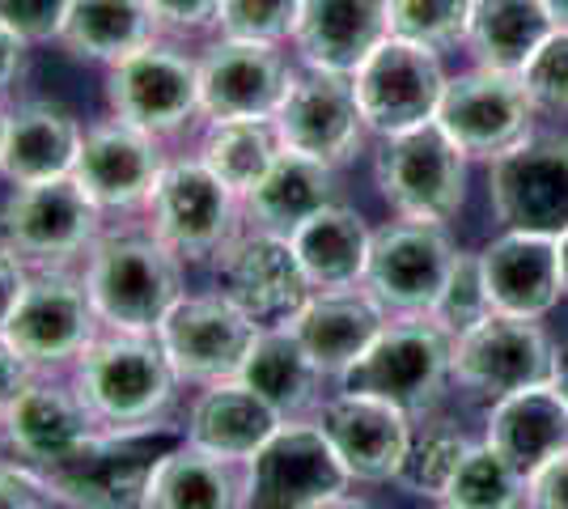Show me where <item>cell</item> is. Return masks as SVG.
<instances>
[{
    "label": "cell",
    "instance_id": "obj_44",
    "mask_svg": "<svg viewBox=\"0 0 568 509\" xmlns=\"http://www.w3.org/2000/svg\"><path fill=\"white\" fill-rule=\"evenodd\" d=\"M0 509H60L48 476L22 459H0Z\"/></svg>",
    "mask_w": 568,
    "mask_h": 509
},
{
    "label": "cell",
    "instance_id": "obj_47",
    "mask_svg": "<svg viewBox=\"0 0 568 509\" xmlns=\"http://www.w3.org/2000/svg\"><path fill=\"white\" fill-rule=\"evenodd\" d=\"M26 281H30V264L9 243H0V332H4V323L13 318L18 302H22Z\"/></svg>",
    "mask_w": 568,
    "mask_h": 509
},
{
    "label": "cell",
    "instance_id": "obj_33",
    "mask_svg": "<svg viewBox=\"0 0 568 509\" xmlns=\"http://www.w3.org/2000/svg\"><path fill=\"white\" fill-rule=\"evenodd\" d=\"M551 30L556 22L544 9V0H475L463 48L471 51L479 69L521 73Z\"/></svg>",
    "mask_w": 568,
    "mask_h": 509
},
{
    "label": "cell",
    "instance_id": "obj_12",
    "mask_svg": "<svg viewBox=\"0 0 568 509\" xmlns=\"http://www.w3.org/2000/svg\"><path fill=\"white\" fill-rule=\"evenodd\" d=\"M183 390H204L237 378L260 323L242 315L221 289H187L153 332Z\"/></svg>",
    "mask_w": 568,
    "mask_h": 509
},
{
    "label": "cell",
    "instance_id": "obj_2",
    "mask_svg": "<svg viewBox=\"0 0 568 509\" xmlns=\"http://www.w3.org/2000/svg\"><path fill=\"white\" fill-rule=\"evenodd\" d=\"M69 378L98 429H144L170 420L183 390L158 336L136 332H98L94 344L72 362Z\"/></svg>",
    "mask_w": 568,
    "mask_h": 509
},
{
    "label": "cell",
    "instance_id": "obj_10",
    "mask_svg": "<svg viewBox=\"0 0 568 509\" xmlns=\"http://www.w3.org/2000/svg\"><path fill=\"white\" fill-rule=\"evenodd\" d=\"M102 332L81 267H30V281L4 336L34 374H69Z\"/></svg>",
    "mask_w": 568,
    "mask_h": 509
},
{
    "label": "cell",
    "instance_id": "obj_7",
    "mask_svg": "<svg viewBox=\"0 0 568 509\" xmlns=\"http://www.w3.org/2000/svg\"><path fill=\"white\" fill-rule=\"evenodd\" d=\"M467 162L471 157L437 123H425L382 136L374 149V183L395 217L450 225L467 204Z\"/></svg>",
    "mask_w": 568,
    "mask_h": 509
},
{
    "label": "cell",
    "instance_id": "obj_23",
    "mask_svg": "<svg viewBox=\"0 0 568 509\" xmlns=\"http://www.w3.org/2000/svg\"><path fill=\"white\" fill-rule=\"evenodd\" d=\"M390 39V0H302L293 60L302 69L353 77Z\"/></svg>",
    "mask_w": 568,
    "mask_h": 509
},
{
    "label": "cell",
    "instance_id": "obj_9",
    "mask_svg": "<svg viewBox=\"0 0 568 509\" xmlns=\"http://www.w3.org/2000/svg\"><path fill=\"white\" fill-rule=\"evenodd\" d=\"M111 221L81 192L77 179H48L9 187L0 200V243L30 267H81Z\"/></svg>",
    "mask_w": 568,
    "mask_h": 509
},
{
    "label": "cell",
    "instance_id": "obj_27",
    "mask_svg": "<svg viewBox=\"0 0 568 509\" xmlns=\"http://www.w3.org/2000/svg\"><path fill=\"white\" fill-rule=\"evenodd\" d=\"M281 425L284 420L263 404L255 390L230 378V383H216V387L191 390L183 437L195 450L242 467Z\"/></svg>",
    "mask_w": 568,
    "mask_h": 509
},
{
    "label": "cell",
    "instance_id": "obj_32",
    "mask_svg": "<svg viewBox=\"0 0 568 509\" xmlns=\"http://www.w3.org/2000/svg\"><path fill=\"white\" fill-rule=\"evenodd\" d=\"M335 200H339L335 170L284 149L276 166L260 179V187L242 200V213H246V225L288 238L302 221H310L318 208H327Z\"/></svg>",
    "mask_w": 568,
    "mask_h": 509
},
{
    "label": "cell",
    "instance_id": "obj_39",
    "mask_svg": "<svg viewBox=\"0 0 568 509\" xmlns=\"http://www.w3.org/2000/svg\"><path fill=\"white\" fill-rule=\"evenodd\" d=\"M493 315H497V311H493L488 289H484L479 255L458 251V259H454V267H450V281H446V289L437 293L428 318H433L450 339H458V336H467V332H475L484 318H493Z\"/></svg>",
    "mask_w": 568,
    "mask_h": 509
},
{
    "label": "cell",
    "instance_id": "obj_21",
    "mask_svg": "<svg viewBox=\"0 0 568 509\" xmlns=\"http://www.w3.org/2000/svg\"><path fill=\"white\" fill-rule=\"evenodd\" d=\"M314 420L356 485H395L399 480L403 459L412 450V434H416V420L403 408L386 404L378 395L335 387L318 404Z\"/></svg>",
    "mask_w": 568,
    "mask_h": 509
},
{
    "label": "cell",
    "instance_id": "obj_26",
    "mask_svg": "<svg viewBox=\"0 0 568 509\" xmlns=\"http://www.w3.org/2000/svg\"><path fill=\"white\" fill-rule=\"evenodd\" d=\"M386 323H390V315L356 285V289H314L306 306L284 327L302 339L310 362L318 365V374L327 383H339L365 357V348L378 339Z\"/></svg>",
    "mask_w": 568,
    "mask_h": 509
},
{
    "label": "cell",
    "instance_id": "obj_36",
    "mask_svg": "<svg viewBox=\"0 0 568 509\" xmlns=\"http://www.w3.org/2000/svg\"><path fill=\"white\" fill-rule=\"evenodd\" d=\"M467 450H471V437L463 434L454 420L425 416V420H416L412 450L403 459V471L395 485H403L416 497H428V501H442L454 471H458V462L467 459Z\"/></svg>",
    "mask_w": 568,
    "mask_h": 509
},
{
    "label": "cell",
    "instance_id": "obj_18",
    "mask_svg": "<svg viewBox=\"0 0 568 509\" xmlns=\"http://www.w3.org/2000/svg\"><path fill=\"white\" fill-rule=\"evenodd\" d=\"M272 123L288 153H302L310 162H323L332 170L356 162L369 145V128L356 106L353 77L318 73V69H302V64H297V77H293Z\"/></svg>",
    "mask_w": 568,
    "mask_h": 509
},
{
    "label": "cell",
    "instance_id": "obj_8",
    "mask_svg": "<svg viewBox=\"0 0 568 509\" xmlns=\"http://www.w3.org/2000/svg\"><path fill=\"white\" fill-rule=\"evenodd\" d=\"M353 476L314 416L284 420L242 462V509H323L353 492Z\"/></svg>",
    "mask_w": 568,
    "mask_h": 509
},
{
    "label": "cell",
    "instance_id": "obj_38",
    "mask_svg": "<svg viewBox=\"0 0 568 509\" xmlns=\"http://www.w3.org/2000/svg\"><path fill=\"white\" fill-rule=\"evenodd\" d=\"M475 0H390V34L433 51L467 43Z\"/></svg>",
    "mask_w": 568,
    "mask_h": 509
},
{
    "label": "cell",
    "instance_id": "obj_25",
    "mask_svg": "<svg viewBox=\"0 0 568 509\" xmlns=\"http://www.w3.org/2000/svg\"><path fill=\"white\" fill-rule=\"evenodd\" d=\"M479 255V272H484V289L497 315L514 318H547L560 297H565V281H560V251L556 238L544 234H521V230H500L493 243Z\"/></svg>",
    "mask_w": 568,
    "mask_h": 509
},
{
    "label": "cell",
    "instance_id": "obj_15",
    "mask_svg": "<svg viewBox=\"0 0 568 509\" xmlns=\"http://www.w3.org/2000/svg\"><path fill=\"white\" fill-rule=\"evenodd\" d=\"M454 259H458V246L446 234V225L395 217L382 230H374L369 267H365L361 289L369 293L390 318L428 315L437 293L450 281Z\"/></svg>",
    "mask_w": 568,
    "mask_h": 509
},
{
    "label": "cell",
    "instance_id": "obj_4",
    "mask_svg": "<svg viewBox=\"0 0 568 509\" xmlns=\"http://www.w3.org/2000/svg\"><path fill=\"white\" fill-rule=\"evenodd\" d=\"M102 106L106 115L141 128L158 141H179L200 132V51L179 39H153L149 48L123 55L102 69Z\"/></svg>",
    "mask_w": 568,
    "mask_h": 509
},
{
    "label": "cell",
    "instance_id": "obj_28",
    "mask_svg": "<svg viewBox=\"0 0 568 509\" xmlns=\"http://www.w3.org/2000/svg\"><path fill=\"white\" fill-rule=\"evenodd\" d=\"M484 441L530 480L547 459L568 450V408L565 399L544 387H526L493 408H484Z\"/></svg>",
    "mask_w": 568,
    "mask_h": 509
},
{
    "label": "cell",
    "instance_id": "obj_24",
    "mask_svg": "<svg viewBox=\"0 0 568 509\" xmlns=\"http://www.w3.org/2000/svg\"><path fill=\"white\" fill-rule=\"evenodd\" d=\"M85 120L55 98H13L4 115V153H0V183H48L69 179L81 157Z\"/></svg>",
    "mask_w": 568,
    "mask_h": 509
},
{
    "label": "cell",
    "instance_id": "obj_20",
    "mask_svg": "<svg viewBox=\"0 0 568 509\" xmlns=\"http://www.w3.org/2000/svg\"><path fill=\"white\" fill-rule=\"evenodd\" d=\"M297 77L284 48L209 39L200 51V111L204 120H272Z\"/></svg>",
    "mask_w": 568,
    "mask_h": 509
},
{
    "label": "cell",
    "instance_id": "obj_1",
    "mask_svg": "<svg viewBox=\"0 0 568 509\" xmlns=\"http://www.w3.org/2000/svg\"><path fill=\"white\" fill-rule=\"evenodd\" d=\"M81 276L102 332L153 336L174 302L187 293V264L166 243H158L141 221L106 225L81 259Z\"/></svg>",
    "mask_w": 568,
    "mask_h": 509
},
{
    "label": "cell",
    "instance_id": "obj_43",
    "mask_svg": "<svg viewBox=\"0 0 568 509\" xmlns=\"http://www.w3.org/2000/svg\"><path fill=\"white\" fill-rule=\"evenodd\" d=\"M149 9H153L166 39L191 43V39H204V34L213 39L221 0H149Z\"/></svg>",
    "mask_w": 568,
    "mask_h": 509
},
{
    "label": "cell",
    "instance_id": "obj_17",
    "mask_svg": "<svg viewBox=\"0 0 568 509\" xmlns=\"http://www.w3.org/2000/svg\"><path fill=\"white\" fill-rule=\"evenodd\" d=\"M535 102L526 94L518 73L497 69H467L446 81V94L437 106V128L450 136L467 157L493 162L505 149H514L535 132Z\"/></svg>",
    "mask_w": 568,
    "mask_h": 509
},
{
    "label": "cell",
    "instance_id": "obj_46",
    "mask_svg": "<svg viewBox=\"0 0 568 509\" xmlns=\"http://www.w3.org/2000/svg\"><path fill=\"white\" fill-rule=\"evenodd\" d=\"M30 43H22L9 26H0V106H9L18 85L26 77V64H30Z\"/></svg>",
    "mask_w": 568,
    "mask_h": 509
},
{
    "label": "cell",
    "instance_id": "obj_31",
    "mask_svg": "<svg viewBox=\"0 0 568 509\" xmlns=\"http://www.w3.org/2000/svg\"><path fill=\"white\" fill-rule=\"evenodd\" d=\"M153 39H162V26L149 0H72L55 48L77 64L111 69L123 55L149 48Z\"/></svg>",
    "mask_w": 568,
    "mask_h": 509
},
{
    "label": "cell",
    "instance_id": "obj_6",
    "mask_svg": "<svg viewBox=\"0 0 568 509\" xmlns=\"http://www.w3.org/2000/svg\"><path fill=\"white\" fill-rule=\"evenodd\" d=\"M454 339L428 315L390 318L365 357L335 383L339 390H361L395 404L412 420H425L442 408L454 387Z\"/></svg>",
    "mask_w": 568,
    "mask_h": 509
},
{
    "label": "cell",
    "instance_id": "obj_41",
    "mask_svg": "<svg viewBox=\"0 0 568 509\" xmlns=\"http://www.w3.org/2000/svg\"><path fill=\"white\" fill-rule=\"evenodd\" d=\"M518 77L539 115H568V30L556 26Z\"/></svg>",
    "mask_w": 568,
    "mask_h": 509
},
{
    "label": "cell",
    "instance_id": "obj_14",
    "mask_svg": "<svg viewBox=\"0 0 568 509\" xmlns=\"http://www.w3.org/2000/svg\"><path fill=\"white\" fill-rule=\"evenodd\" d=\"M446 81L450 73L442 64V51L390 34L353 73V94L369 136L382 141V136H399V132L433 123Z\"/></svg>",
    "mask_w": 568,
    "mask_h": 509
},
{
    "label": "cell",
    "instance_id": "obj_40",
    "mask_svg": "<svg viewBox=\"0 0 568 509\" xmlns=\"http://www.w3.org/2000/svg\"><path fill=\"white\" fill-rule=\"evenodd\" d=\"M297 9H302V0H221L213 39L288 48Z\"/></svg>",
    "mask_w": 568,
    "mask_h": 509
},
{
    "label": "cell",
    "instance_id": "obj_22",
    "mask_svg": "<svg viewBox=\"0 0 568 509\" xmlns=\"http://www.w3.org/2000/svg\"><path fill=\"white\" fill-rule=\"evenodd\" d=\"M94 429L98 420L77 395L69 374H30L18 399L0 416V446L4 455L51 471L72 450H81V441Z\"/></svg>",
    "mask_w": 568,
    "mask_h": 509
},
{
    "label": "cell",
    "instance_id": "obj_37",
    "mask_svg": "<svg viewBox=\"0 0 568 509\" xmlns=\"http://www.w3.org/2000/svg\"><path fill=\"white\" fill-rule=\"evenodd\" d=\"M450 509H526V476L488 441H471L442 497Z\"/></svg>",
    "mask_w": 568,
    "mask_h": 509
},
{
    "label": "cell",
    "instance_id": "obj_5",
    "mask_svg": "<svg viewBox=\"0 0 568 509\" xmlns=\"http://www.w3.org/2000/svg\"><path fill=\"white\" fill-rule=\"evenodd\" d=\"M141 225L187 267H213L216 255L246 230V213L242 195L230 192L195 153H170Z\"/></svg>",
    "mask_w": 568,
    "mask_h": 509
},
{
    "label": "cell",
    "instance_id": "obj_45",
    "mask_svg": "<svg viewBox=\"0 0 568 509\" xmlns=\"http://www.w3.org/2000/svg\"><path fill=\"white\" fill-rule=\"evenodd\" d=\"M526 509H568V450L526 480Z\"/></svg>",
    "mask_w": 568,
    "mask_h": 509
},
{
    "label": "cell",
    "instance_id": "obj_13",
    "mask_svg": "<svg viewBox=\"0 0 568 509\" xmlns=\"http://www.w3.org/2000/svg\"><path fill=\"white\" fill-rule=\"evenodd\" d=\"M488 204L500 230L560 238L568 230V136L530 132L488 162Z\"/></svg>",
    "mask_w": 568,
    "mask_h": 509
},
{
    "label": "cell",
    "instance_id": "obj_52",
    "mask_svg": "<svg viewBox=\"0 0 568 509\" xmlns=\"http://www.w3.org/2000/svg\"><path fill=\"white\" fill-rule=\"evenodd\" d=\"M556 251H560V281H565V297H568V230L556 238Z\"/></svg>",
    "mask_w": 568,
    "mask_h": 509
},
{
    "label": "cell",
    "instance_id": "obj_48",
    "mask_svg": "<svg viewBox=\"0 0 568 509\" xmlns=\"http://www.w3.org/2000/svg\"><path fill=\"white\" fill-rule=\"evenodd\" d=\"M30 374H34V369H30L22 353L13 348V339L0 332V416H4V408L18 399V390L26 387Z\"/></svg>",
    "mask_w": 568,
    "mask_h": 509
},
{
    "label": "cell",
    "instance_id": "obj_35",
    "mask_svg": "<svg viewBox=\"0 0 568 509\" xmlns=\"http://www.w3.org/2000/svg\"><path fill=\"white\" fill-rule=\"evenodd\" d=\"M281 153V132L272 120H204L195 132V157L242 200L260 187Z\"/></svg>",
    "mask_w": 568,
    "mask_h": 509
},
{
    "label": "cell",
    "instance_id": "obj_42",
    "mask_svg": "<svg viewBox=\"0 0 568 509\" xmlns=\"http://www.w3.org/2000/svg\"><path fill=\"white\" fill-rule=\"evenodd\" d=\"M69 9L72 0H0V26H9L30 48H55Z\"/></svg>",
    "mask_w": 568,
    "mask_h": 509
},
{
    "label": "cell",
    "instance_id": "obj_3",
    "mask_svg": "<svg viewBox=\"0 0 568 509\" xmlns=\"http://www.w3.org/2000/svg\"><path fill=\"white\" fill-rule=\"evenodd\" d=\"M183 441V420L144 429H94L60 467L43 471L60 509H144L158 462Z\"/></svg>",
    "mask_w": 568,
    "mask_h": 509
},
{
    "label": "cell",
    "instance_id": "obj_29",
    "mask_svg": "<svg viewBox=\"0 0 568 509\" xmlns=\"http://www.w3.org/2000/svg\"><path fill=\"white\" fill-rule=\"evenodd\" d=\"M237 383L255 390L281 420L314 416L318 404L327 399L323 395L327 378L318 374V365L310 362V353L302 348V339L293 336L284 323L281 327H260L246 362L237 369Z\"/></svg>",
    "mask_w": 568,
    "mask_h": 509
},
{
    "label": "cell",
    "instance_id": "obj_19",
    "mask_svg": "<svg viewBox=\"0 0 568 509\" xmlns=\"http://www.w3.org/2000/svg\"><path fill=\"white\" fill-rule=\"evenodd\" d=\"M213 289H221L242 315L260 327H281L310 302L314 285L302 272V259L284 234L246 225L234 243L216 255Z\"/></svg>",
    "mask_w": 568,
    "mask_h": 509
},
{
    "label": "cell",
    "instance_id": "obj_49",
    "mask_svg": "<svg viewBox=\"0 0 568 509\" xmlns=\"http://www.w3.org/2000/svg\"><path fill=\"white\" fill-rule=\"evenodd\" d=\"M551 390L565 399L568 408V348H560V357H556V374H551Z\"/></svg>",
    "mask_w": 568,
    "mask_h": 509
},
{
    "label": "cell",
    "instance_id": "obj_16",
    "mask_svg": "<svg viewBox=\"0 0 568 509\" xmlns=\"http://www.w3.org/2000/svg\"><path fill=\"white\" fill-rule=\"evenodd\" d=\"M166 162V141H158L115 115H102V120L85 123V141H81L72 179L81 183V192L94 200L106 221H141Z\"/></svg>",
    "mask_w": 568,
    "mask_h": 509
},
{
    "label": "cell",
    "instance_id": "obj_54",
    "mask_svg": "<svg viewBox=\"0 0 568 509\" xmlns=\"http://www.w3.org/2000/svg\"><path fill=\"white\" fill-rule=\"evenodd\" d=\"M442 509H450V506H442Z\"/></svg>",
    "mask_w": 568,
    "mask_h": 509
},
{
    "label": "cell",
    "instance_id": "obj_53",
    "mask_svg": "<svg viewBox=\"0 0 568 509\" xmlns=\"http://www.w3.org/2000/svg\"><path fill=\"white\" fill-rule=\"evenodd\" d=\"M4 115H9V106H0V153H4Z\"/></svg>",
    "mask_w": 568,
    "mask_h": 509
},
{
    "label": "cell",
    "instance_id": "obj_11",
    "mask_svg": "<svg viewBox=\"0 0 568 509\" xmlns=\"http://www.w3.org/2000/svg\"><path fill=\"white\" fill-rule=\"evenodd\" d=\"M556 357L560 344L547 336L539 318L493 315L454 339V387L479 408H493L518 390L551 383Z\"/></svg>",
    "mask_w": 568,
    "mask_h": 509
},
{
    "label": "cell",
    "instance_id": "obj_30",
    "mask_svg": "<svg viewBox=\"0 0 568 509\" xmlns=\"http://www.w3.org/2000/svg\"><path fill=\"white\" fill-rule=\"evenodd\" d=\"M288 243L302 259V272L314 289H356L369 267L374 230L348 204H327L310 221H302Z\"/></svg>",
    "mask_w": 568,
    "mask_h": 509
},
{
    "label": "cell",
    "instance_id": "obj_34",
    "mask_svg": "<svg viewBox=\"0 0 568 509\" xmlns=\"http://www.w3.org/2000/svg\"><path fill=\"white\" fill-rule=\"evenodd\" d=\"M144 509H242V467L187 446V437L158 462Z\"/></svg>",
    "mask_w": 568,
    "mask_h": 509
},
{
    "label": "cell",
    "instance_id": "obj_51",
    "mask_svg": "<svg viewBox=\"0 0 568 509\" xmlns=\"http://www.w3.org/2000/svg\"><path fill=\"white\" fill-rule=\"evenodd\" d=\"M544 9L551 13V22L560 26V30H568V0H544Z\"/></svg>",
    "mask_w": 568,
    "mask_h": 509
},
{
    "label": "cell",
    "instance_id": "obj_50",
    "mask_svg": "<svg viewBox=\"0 0 568 509\" xmlns=\"http://www.w3.org/2000/svg\"><path fill=\"white\" fill-rule=\"evenodd\" d=\"M323 509H390V506H378V501H369V497H356V492H344V497H335V501H327Z\"/></svg>",
    "mask_w": 568,
    "mask_h": 509
}]
</instances>
